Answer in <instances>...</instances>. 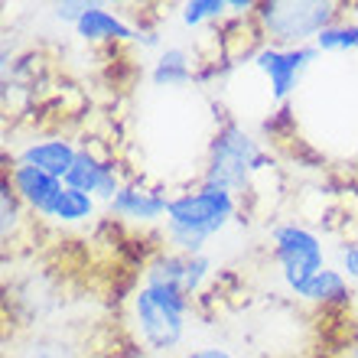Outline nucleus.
I'll return each instance as SVG.
<instances>
[{
	"mask_svg": "<svg viewBox=\"0 0 358 358\" xmlns=\"http://www.w3.org/2000/svg\"><path fill=\"white\" fill-rule=\"evenodd\" d=\"M228 10V0H189L182 3V23L186 27H199L206 20H218Z\"/></svg>",
	"mask_w": 358,
	"mask_h": 358,
	"instance_id": "a211bd4d",
	"label": "nucleus"
},
{
	"mask_svg": "<svg viewBox=\"0 0 358 358\" xmlns=\"http://www.w3.org/2000/svg\"><path fill=\"white\" fill-rule=\"evenodd\" d=\"M20 196L13 192V186H10V179H3V189H0V235H3V241H10V238L17 235L20 228Z\"/></svg>",
	"mask_w": 358,
	"mask_h": 358,
	"instance_id": "f3484780",
	"label": "nucleus"
},
{
	"mask_svg": "<svg viewBox=\"0 0 358 358\" xmlns=\"http://www.w3.org/2000/svg\"><path fill=\"white\" fill-rule=\"evenodd\" d=\"M111 215L124 218V222H141V225H150V222H160L170 212V196L160 192V189H147L141 182H124L121 192L108 202Z\"/></svg>",
	"mask_w": 358,
	"mask_h": 358,
	"instance_id": "9d476101",
	"label": "nucleus"
},
{
	"mask_svg": "<svg viewBox=\"0 0 358 358\" xmlns=\"http://www.w3.org/2000/svg\"><path fill=\"white\" fill-rule=\"evenodd\" d=\"M76 33L85 43H143V46H160V39L153 36V33H141V29H134L131 23H124L117 13H111L108 7L101 3H92L88 13L78 20Z\"/></svg>",
	"mask_w": 358,
	"mask_h": 358,
	"instance_id": "1a4fd4ad",
	"label": "nucleus"
},
{
	"mask_svg": "<svg viewBox=\"0 0 358 358\" xmlns=\"http://www.w3.org/2000/svg\"><path fill=\"white\" fill-rule=\"evenodd\" d=\"M76 157H78V147L66 137H52V141H36L23 147L17 163H27V166H36V170L49 173V176H56L66 182L69 170L76 166Z\"/></svg>",
	"mask_w": 358,
	"mask_h": 358,
	"instance_id": "f8f14e48",
	"label": "nucleus"
},
{
	"mask_svg": "<svg viewBox=\"0 0 358 358\" xmlns=\"http://www.w3.org/2000/svg\"><path fill=\"white\" fill-rule=\"evenodd\" d=\"M320 56L316 46H300V49H277L264 46L255 52V69L271 82L273 101H283L287 94L296 88L300 76L310 69V62Z\"/></svg>",
	"mask_w": 358,
	"mask_h": 358,
	"instance_id": "423d86ee",
	"label": "nucleus"
},
{
	"mask_svg": "<svg viewBox=\"0 0 358 358\" xmlns=\"http://www.w3.org/2000/svg\"><path fill=\"white\" fill-rule=\"evenodd\" d=\"M189 306H192V300L182 290H176V287L143 283L131 300L134 326H137L141 342L150 345L153 352L176 349L179 342H182V332H186Z\"/></svg>",
	"mask_w": 358,
	"mask_h": 358,
	"instance_id": "7ed1b4c3",
	"label": "nucleus"
},
{
	"mask_svg": "<svg viewBox=\"0 0 358 358\" xmlns=\"http://www.w3.org/2000/svg\"><path fill=\"white\" fill-rule=\"evenodd\" d=\"M92 215H94V199L72 186H62V192L52 199V206L46 208L43 218L59 222V225H78V222H85V218H92Z\"/></svg>",
	"mask_w": 358,
	"mask_h": 358,
	"instance_id": "4468645a",
	"label": "nucleus"
},
{
	"mask_svg": "<svg viewBox=\"0 0 358 358\" xmlns=\"http://www.w3.org/2000/svg\"><path fill=\"white\" fill-rule=\"evenodd\" d=\"M273 257H277V264H280V271H283V280H287V287H290L293 293L300 290L310 277L326 271L322 241L303 225L273 228Z\"/></svg>",
	"mask_w": 358,
	"mask_h": 358,
	"instance_id": "39448f33",
	"label": "nucleus"
},
{
	"mask_svg": "<svg viewBox=\"0 0 358 358\" xmlns=\"http://www.w3.org/2000/svg\"><path fill=\"white\" fill-rule=\"evenodd\" d=\"M296 296L306 303H320V306H349V296H352L349 277L342 271L326 267V271H320L316 277H310L303 283L296 290Z\"/></svg>",
	"mask_w": 358,
	"mask_h": 358,
	"instance_id": "ddd939ff",
	"label": "nucleus"
},
{
	"mask_svg": "<svg viewBox=\"0 0 358 358\" xmlns=\"http://www.w3.org/2000/svg\"><path fill=\"white\" fill-rule=\"evenodd\" d=\"M153 85L157 88H182L192 82V66H189V52L179 46L163 49V56L153 66Z\"/></svg>",
	"mask_w": 358,
	"mask_h": 358,
	"instance_id": "2eb2a0df",
	"label": "nucleus"
},
{
	"mask_svg": "<svg viewBox=\"0 0 358 358\" xmlns=\"http://www.w3.org/2000/svg\"><path fill=\"white\" fill-rule=\"evenodd\" d=\"M66 186L78 189V192H85V196H98L104 202H111L117 192H121V176L114 170V163L101 160L94 150L88 147H78V157H76V166L69 170L66 176Z\"/></svg>",
	"mask_w": 358,
	"mask_h": 358,
	"instance_id": "6e6552de",
	"label": "nucleus"
},
{
	"mask_svg": "<svg viewBox=\"0 0 358 358\" xmlns=\"http://www.w3.org/2000/svg\"><path fill=\"white\" fill-rule=\"evenodd\" d=\"M264 163H267V157H264V150H261V143H257L241 124L228 121V124H222V131L212 137L202 182L228 189V192H241V189L248 186L251 173L264 170Z\"/></svg>",
	"mask_w": 358,
	"mask_h": 358,
	"instance_id": "20e7f679",
	"label": "nucleus"
},
{
	"mask_svg": "<svg viewBox=\"0 0 358 358\" xmlns=\"http://www.w3.org/2000/svg\"><path fill=\"white\" fill-rule=\"evenodd\" d=\"M182 358H235V355H228L225 349H218V345H206V349H192L189 355Z\"/></svg>",
	"mask_w": 358,
	"mask_h": 358,
	"instance_id": "4be33fe9",
	"label": "nucleus"
},
{
	"mask_svg": "<svg viewBox=\"0 0 358 358\" xmlns=\"http://www.w3.org/2000/svg\"><path fill=\"white\" fill-rule=\"evenodd\" d=\"M342 273H345L349 280H358V241L342 248Z\"/></svg>",
	"mask_w": 358,
	"mask_h": 358,
	"instance_id": "412c9836",
	"label": "nucleus"
},
{
	"mask_svg": "<svg viewBox=\"0 0 358 358\" xmlns=\"http://www.w3.org/2000/svg\"><path fill=\"white\" fill-rule=\"evenodd\" d=\"M10 186L13 192L20 196L23 206H29L36 215H46V208L52 206V199L62 192V179L49 176V173L36 170V166H27V163H17L13 170H10Z\"/></svg>",
	"mask_w": 358,
	"mask_h": 358,
	"instance_id": "9b49d317",
	"label": "nucleus"
},
{
	"mask_svg": "<svg viewBox=\"0 0 358 358\" xmlns=\"http://www.w3.org/2000/svg\"><path fill=\"white\" fill-rule=\"evenodd\" d=\"M339 3H322V0H273L257 3L255 17L257 29L271 39L277 49H300L310 46L339 20Z\"/></svg>",
	"mask_w": 358,
	"mask_h": 358,
	"instance_id": "f03ea898",
	"label": "nucleus"
},
{
	"mask_svg": "<svg viewBox=\"0 0 358 358\" xmlns=\"http://www.w3.org/2000/svg\"><path fill=\"white\" fill-rule=\"evenodd\" d=\"M17 358H76L72 345L69 342H59V339H36L33 345L20 349Z\"/></svg>",
	"mask_w": 358,
	"mask_h": 358,
	"instance_id": "6ab92c4d",
	"label": "nucleus"
},
{
	"mask_svg": "<svg viewBox=\"0 0 358 358\" xmlns=\"http://www.w3.org/2000/svg\"><path fill=\"white\" fill-rule=\"evenodd\" d=\"M313 46L320 52H349V49H358V23H332Z\"/></svg>",
	"mask_w": 358,
	"mask_h": 358,
	"instance_id": "dca6fc26",
	"label": "nucleus"
},
{
	"mask_svg": "<svg viewBox=\"0 0 358 358\" xmlns=\"http://www.w3.org/2000/svg\"><path fill=\"white\" fill-rule=\"evenodd\" d=\"M208 271H212V261L206 255H176V251H163L147 264L143 271V283H153V287H176L192 300L199 293V287L206 283Z\"/></svg>",
	"mask_w": 358,
	"mask_h": 358,
	"instance_id": "0eeeda50",
	"label": "nucleus"
},
{
	"mask_svg": "<svg viewBox=\"0 0 358 358\" xmlns=\"http://www.w3.org/2000/svg\"><path fill=\"white\" fill-rule=\"evenodd\" d=\"M349 358H358V339L352 342V349H349Z\"/></svg>",
	"mask_w": 358,
	"mask_h": 358,
	"instance_id": "5701e85b",
	"label": "nucleus"
},
{
	"mask_svg": "<svg viewBox=\"0 0 358 358\" xmlns=\"http://www.w3.org/2000/svg\"><path fill=\"white\" fill-rule=\"evenodd\" d=\"M88 0H69V3H56V17L62 20V23H76L78 27V20L88 13Z\"/></svg>",
	"mask_w": 358,
	"mask_h": 358,
	"instance_id": "aec40b11",
	"label": "nucleus"
},
{
	"mask_svg": "<svg viewBox=\"0 0 358 358\" xmlns=\"http://www.w3.org/2000/svg\"><path fill=\"white\" fill-rule=\"evenodd\" d=\"M238 199L235 192L202 182L199 189H189L182 196L170 199V212H166V241L176 255L196 257L212 235L235 218Z\"/></svg>",
	"mask_w": 358,
	"mask_h": 358,
	"instance_id": "f257e3e1",
	"label": "nucleus"
}]
</instances>
